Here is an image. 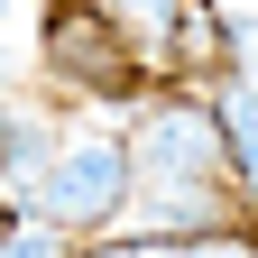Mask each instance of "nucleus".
I'll list each match as a JSON object with an SVG mask.
<instances>
[{
    "label": "nucleus",
    "mask_w": 258,
    "mask_h": 258,
    "mask_svg": "<svg viewBox=\"0 0 258 258\" xmlns=\"http://www.w3.org/2000/svg\"><path fill=\"white\" fill-rule=\"evenodd\" d=\"M129 194H139V166H129V129H64V148L46 157V175L28 203L55 212L74 240H111L129 221Z\"/></svg>",
    "instance_id": "2"
},
{
    "label": "nucleus",
    "mask_w": 258,
    "mask_h": 258,
    "mask_svg": "<svg viewBox=\"0 0 258 258\" xmlns=\"http://www.w3.org/2000/svg\"><path fill=\"white\" fill-rule=\"evenodd\" d=\"M55 148H64V129H55V120H37V111H10V129H0V194H10V203H28Z\"/></svg>",
    "instance_id": "3"
},
{
    "label": "nucleus",
    "mask_w": 258,
    "mask_h": 258,
    "mask_svg": "<svg viewBox=\"0 0 258 258\" xmlns=\"http://www.w3.org/2000/svg\"><path fill=\"white\" fill-rule=\"evenodd\" d=\"M0 129H10V111H0Z\"/></svg>",
    "instance_id": "8"
},
{
    "label": "nucleus",
    "mask_w": 258,
    "mask_h": 258,
    "mask_svg": "<svg viewBox=\"0 0 258 258\" xmlns=\"http://www.w3.org/2000/svg\"><path fill=\"white\" fill-rule=\"evenodd\" d=\"M0 258H83V240L64 231L55 212H37V203H10V212H0Z\"/></svg>",
    "instance_id": "5"
},
{
    "label": "nucleus",
    "mask_w": 258,
    "mask_h": 258,
    "mask_svg": "<svg viewBox=\"0 0 258 258\" xmlns=\"http://www.w3.org/2000/svg\"><path fill=\"white\" fill-rule=\"evenodd\" d=\"M203 92H212V111H221V129H231V157H240V194H249V212H258V83L221 64V74H212Z\"/></svg>",
    "instance_id": "4"
},
{
    "label": "nucleus",
    "mask_w": 258,
    "mask_h": 258,
    "mask_svg": "<svg viewBox=\"0 0 258 258\" xmlns=\"http://www.w3.org/2000/svg\"><path fill=\"white\" fill-rule=\"evenodd\" d=\"M184 258H258V212L249 221H221V231H203V240H184Z\"/></svg>",
    "instance_id": "6"
},
{
    "label": "nucleus",
    "mask_w": 258,
    "mask_h": 258,
    "mask_svg": "<svg viewBox=\"0 0 258 258\" xmlns=\"http://www.w3.org/2000/svg\"><path fill=\"white\" fill-rule=\"evenodd\" d=\"M221 19H231V74L258 83V0H249V10H221Z\"/></svg>",
    "instance_id": "7"
},
{
    "label": "nucleus",
    "mask_w": 258,
    "mask_h": 258,
    "mask_svg": "<svg viewBox=\"0 0 258 258\" xmlns=\"http://www.w3.org/2000/svg\"><path fill=\"white\" fill-rule=\"evenodd\" d=\"M129 166H139V194H129L120 231L203 240V231H221V221L249 212L240 157H231V129H221L212 92H148L129 111Z\"/></svg>",
    "instance_id": "1"
}]
</instances>
